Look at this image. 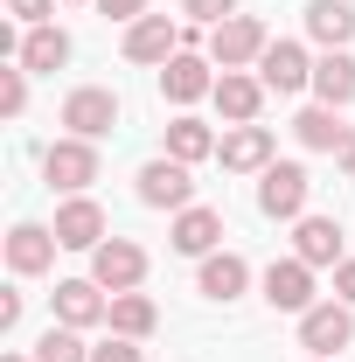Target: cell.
I'll return each mask as SVG.
<instances>
[{
	"instance_id": "26",
	"label": "cell",
	"mask_w": 355,
	"mask_h": 362,
	"mask_svg": "<svg viewBox=\"0 0 355 362\" xmlns=\"http://www.w3.org/2000/svg\"><path fill=\"white\" fill-rule=\"evenodd\" d=\"M35 362H91V349H84V327H49L42 341H35Z\"/></svg>"
},
{
	"instance_id": "14",
	"label": "cell",
	"mask_w": 355,
	"mask_h": 362,
	"mask_svg": "<svg viewBox=\"0 0 355 362\" xmlns=\"http://www.w3.org/2000/svg\"><path fill=\"white\" fill-rule=\"evenodd\" d=\"M216 160L230 175H265L272 168V133L265 126H230V133L216 139Z\"/></svg>"
},
{
	"instance_id": "28",
	"label": "cell",
	"mask_w": 355,
	"mask_h": 362,
	"mask_svg": "<svg viewBox=\"0 0 355 362\" xmlns=\"http://www.w3.org/2000/svg\"><path fill=\"white\" fill-rule=\"evenodd\" d=\"M91 362H146V349L126 341V334H112V341H98V349H91Z\"/></svg>"
},
{
	"instance_id": "34",
	"label": "cell",
	"mask_w": 355,
	"mask_h": 362,
	"mask_svg": "<svg viewBox=\"0 0 355 362\" xmlns=\"http://www.w3.org/2000/svg\"><path fill=\"white\" fill-rule=\"evenodd\" d=\"M334 160H342V175H349V181H355V133H349V139H342V153H334Z\"/></svg>"
},
{
	"instance_id": "1",
	"label": "cell",
	"mask_w": 355,
	"mask_h": 362,
	"mask_svg": "<svg viewBox=\"0 0 355 362\" xmlns=\"http://www.w3.org/2000/svg\"><path fill=\"white\" fill-rule=\"evenodd\" d=\"M265 49H272V35H265L258 14H230V21L209 28V63H216V70H251Z\"/></svg>"
},
{
	"instance_id": "6",
	"label": "cell",
	"mask_w": 355,
	"mask_h": 362,
	"mask_svg": "<svg viewBox=\"0 0 355 362\" xmlns=\"http://www.w3.org/2000/svg\"><path fill=\"white\" fill-rule=\"evenodd\" d=\"M42 175H49V188H63V195H84L91 181H98V139H56L42 153Z\"/></svg>"
},
{
	"instance_id": "4",
	"label": "cell",
	"mask_w": 355,
	"mask_h": 362,
	"mask_svg": "<svg viewBox=\"0 0 355 362\" xmlns=\"http://www.w3.org/2000/svg\"><path fill=\"white\" fill-rule=\"evenodd\" d=\"M91 279H98L105 293H139V279H146V251H139L133 237H105V244L91 251Z\"/></svg>"
},
{
	"instance_id": "20",
	"label": "cell",
	"mask_w": 355,
	"mask_h": 362,
	"mask_svg": "<svg viewBox=\"0 0 355 362\" xmlns=\"http://www.w3.org/2000/svg\"><path fill=\"white\" fill-rule=\"evenodd\" d=\"M216 237H223V216H216V209H202V202L175 209V251H181V258H209Z\"/></svg>"
},
{
	"instance_id": "31",
	"label": "cell",
	"mask_w": 355,
	"mask_h": 362,
	"mask_svg": "<svg viewBox=\"0 0 355 362\" xmlns=\"http://www.w3.org/2000/svg\"><path fill=\"white\" fill-rule=\"evenodd\" d=\"M49 7H56V0H7V14H14V21H28V28H42Z\"/></svg>"
},
{
	"instance_id": "12",
	"label": "cell",
	"mask_w": 355,
	"mask_h": 362,
	"mask_svg": "<svg viewBox=\"0 0 355 362\" xmlns=\"http://www.w3.org/2000/svg\"><path fill=\"white\" fill-rule=\"evenodd\" d=\"M258 77H265V90H279V98H293V90L313 84V56L300 42H272L265 56H258Z\"/></svg>"
},
{
	"instance_id": "21",
	"label": "cell",
	"mask_w": 355,
	"mask_h": 362,
	"mask_svg": "<svg viewBox=\"0 0 355 362\" xmlns=\"http://www.w3.org/2000/svg\"><path fill=\"white\" fill-rule=\"evenodd\" d=\"M355 126H342V112L334 105H307L300 119H293V139L307 146V153H342V139H349Z\"/></svg>"
},
{
	"instance_id": "3",
	"label": "cell",
	"mask_w": 355,
	"mask_h": 362,
	"mask_svg": "<svg viewBox=\"0 0 355 362\" xmlns=\"http://www.w3.org/2000/svg\"><path fill=\"white\" fill-rule=\"evenodd\" d=\"M349 341H355V307L313 300L307 314H300V349H307V356H342Z\"/></svg>"
},
{
	"instance_id": "22",
	"label": "cell",
	"mask_w": 355,
	"mask_h": 362,
	"mask_svg": "<svg viewBox=\"0 0 355 362\" xmlns=\"http://www.w3.org/2000/svg\"><path fill=\"white\" fill-rule=\"evenodd\" d=\"M313 98L334 105V112L355 105V56H349V49H327V56L313 63Z\"/></svg>"
},
{
	"instance_id": "35",
	"label": "cell",
	"mask_w": 355,
	"mask_h": 362,
	"mask_svg": "<svg viewBox=\"0 0 355 362\" xmlns=\"http://www.w3.org/2000/svg\"><path fill=\"white\" fill-rule=\"evenodd\" d=\"M0 362H35V356H0Z\"/></svg>"
},
{
	"instance_id": "16",
	"label": "cell",
	"mask_w": 355,
	"mask_h": 362,
	"mask_svg": "<svg viewBox=\"0 0 355 362\" xmlns=\"http://www.w3.org/2000/svg\"><path fill=\"white\" fill-rule=\"evenodd\" d=\"M181 49V28L168 14H139L133 28H126V63H168Z\"/></svg>"
},
{
	"instance_id": "19",
	"label": "cell",
	"mask_w": 355,
	"mask_h": 362,
	"mask_svg": "<svg viewBox=\"0 0 355 362\" xmlns=\"http://www.w3.org/2000/svg\"><path fill=\"white\" fill-rule=\"evenodd\" d=\"M293 258H307L313 272L342 265V223H334V216H300V223H293Z\"/></svg>"
},
{
	"instance_id": "10",
	"label": "cell",
	"mask_w": 355,
	"mask_h": 362,
	"mask_svg": "<svg viewBox=\"0 0 355 362\" xmlns=\"http://www.w3.org/2000/svg\"><path fill=\"white\" fill-rule=\"evenodd\" d=\"M216 63L209 56H195V49H175L168 63H161V98H175V105H195V98H209L216 77H209Z\"/></svg>"
},
{
	"instance_id": "18",
	"label": "cell",
	"mask_w": 355,
	"mask_h": 362,
	"mask_svg": "<svg viewBox=\"0 0 355 362\" xmlns=\"http://www.w3.org/2000/svg\"><path fill=\"white\" fill-rule=\"evenodd\" d=\"M14 63H21L28 77H49V70H63V63H70V35H63L56 21H42V28H28V35H21Z\"/></svg>"
},
{
	"instance_id": "7",
	"label": "cell",
	"mask_w": 355,
	"mask_h": 362,
	"mask_svg": "<svg viewBox=\"0 0 355 362\" xmlns=\"http://www.w3.org/2000/svg\"><path fill=\"white\" fill-rule=\"evenodd\" d=\"M139 202L146 209H188L195 202V181H188V160H146L139 168Z\"/></svg>"
},
{
	"instance_id": "33",
	"label": "cell",
	"mask_w": 355,
	"mask_h": 362,
	"mask_svg": "<svg viewBox=\"0 0 355 362\" xmlns=\"http://www.w3.org/2000/svg\"><path fill=\"white\" fill-rule=\"evenodd\" d=\"M0 327H21V293H0Z\"/></svg>"
},
{
	"instance_id": "9",
	"label": "cell",
	"mask_w": 355,
	"mask_h": 362,
	"mask_svg": "<svg viewBox=\"0 0 355 362\" xmlns=\"http://www.w3.org/2000/svg\"><path fill=\"white\" fill-rule=\"evenodd\" d=\"M265 300H272V314H307L313 307V265L307 258H272L265 265Z\"/></svg>"
},
{
	"instance_id": "15",
	"label": "cell",
	"mask_w": 355,
	"mask_h": 362,
	"mask_svg": "<svg viewBox=\"0 0 355 362\" xmlns=\"http://www.w3.org/2000/svg\"><path fill=\"white\" fill-rule=\"evenodd\" d=\"M56 230H42V223H14L7 230V265H14V279H35V272H49L56 265Z\"/></svg>"
},
{
	"instance_id": "23",
	"label": "cell",
	"mask_w": 355,
	"mask_h": 362,
	"mask_svg": "<svg viewBox=\"0 0 355 362\" xmlns=\"http://www.w3.org/2000/svg\"><path fill=\"white\" fill-rule=\"evenodd\" d=\"M307 35L320 49H349L355 42V7L349 0H307Z\"/></svg>"
},
{
	"instance_id": "25",
	"label": "cell",
	"mask_w": 355,
	"mask_h": 362,
	"mask_svg": "<svg viewBox=\"0 0 355 362\" xmlns=\"http://www.w3.org/2000/svg\"><path fill=\"white\" fill-rule=\"evenodd\" d=\"M209 153H216V133L181 112L175 126H168V160H188V168H195V160H209Z\"/></svg>"
},
{
	"instance_id": "17",
	"label": "cell",
	"mask_w": 355,
	"mask_h": 362,
	"mask_svg": "<svg viewBox=\"0 0 355 362\" xmlns=\"http://www.w3.org/2000/svg\"><path fill=\"white\" fill-rule=\"evenodd\" d=\"M244 286H251V265H244L237 251H209L202 272H195V293H202V300H223V307H230Z\"/></svg>"
},
{
	"instance_id": "32",
	"label": "cell",
	"mask_w": 355,
	"mask_h": 362,
	"mask_svg": "<svg viewBox=\"0 0 355 362\" xmlns=\"http://www.w3.org/2000/svg\"><path fill=\"white\" fill-rule=\"evenodd\" d=\"M334 300H342V307H355V258H342V265H334Z\"/></svg>"
},
{
	"instance_id": "13",
	"label": "cell",
	"mask_w": 355,
	"mask_h": 362,
	"mask_svg": "<svg viewBox=\"0 0 355 362\" xmlns=\"http://www.w3.org/2000/svg\"><path fill=\"white\" fill-rule=\"evenodd\" d=\"M216 112L230 126H258V105H265V77H251V70H223L216 77Z\"/></svg>"
},
{
	"instance_id": "27",
	"label": "cell",
	"mask_w": 355,
	"mask_h": 362,
	"mask_svg": "<svg viewBox=\"0 0 355 362\" xmlns=\"http://www.w3.org/2000/svg\"><path fill=\"white\" fill-rule=\"evenodd\" d=\"M0 112H7V119H21V112H28V70H21V63H14V70H0Z\"/></svg>"
},
{
	"instance_id": "36",
	"label": "cell",
	"mask_w": 355,
	"mask_h": 362,
	"mask_svg": "<svg viewBox=\"0 0 355 362\" xmlns=\"http://www.w3.org/2000/svg\"><path fill=\"white\" fill-rule=\"evenodd\" d=\"M70 7H84V0H70Z\"/></svg>"
},
{
	"instance_id": "11",
	"label": "cell",
	"mask_w": 355,
	"mask_h": 362,
	"mask_svg": "<svg viewBox=\"0 0 355 362\" xmlns=\"http://www.w3.org/2000/svg\"><path fill=\"white\" fill-rule=\"evenodd\" d=\"M56 244H63V251H98V244H105V209H98V202H91V195H70V202H63V209H56Z\"/></svg>"
},
{
	"instance_id": "2",
	"label": "cell",
	"mask_w": 355,
	"mask_h": 362,
	"mask_svg": "<svg viewBox=\"0 0 355 362\" xmlns=\"http://www.w3.org/2000/svg\"><path fill=\"white\" fill-rule=\"evenodd\" d=\"M307 195H313V175L300 160H272L265 175H258V209H265V216L300 223V216H307Z\"/></svg>"
},
{
	"instance_id": "30",
	"label": "cell",
	"mask_w": 355,
	"mask_h": 362,
	"mask_svg": "<svg viewBox=\"0 0 355 362\" xmlns=\"http://www.w3.org/2000/svg\"><path fill=\"white\" fill-rule=\"evenodd\" d=\"M91 7H98L105 21H126V28H133L139 14H146V0H91Z\"/></svg>"
},
{
	"instance_id": "8",
	"label": "cell",
	"mask_w": 355,
	"mask_h": 362,
	"mask_svg": "<svg viewBox=\"0 0 355 362\" xmlns=\"http://www.w3.org/2000/svg\"><path fill=\"white\" fill-rule=\"evenodd\" d=\"M56 320L63 327H98V320H112V293L98 286V279H56Z\"/></svg>"
},
{
	"instance_id": "29",
	"label": "cell",
	"mask_w": 355,
	"mask_h": 362,
	"mask_svg": "<svg viewBox=\"0 0 355 362\" xmlns=\"http://www.w3.org/2000/svg\"><path fill=\"white\" fill-rule=\"evenodd\" d=\"M181 14H195L202 28H216V21H230V14H237V0H181Z\"/></svg>"
},
{
	"instance_id": "5",
	"label": "cell",
	"mask_w": 355,
	"mask_h": 362,
	"mask_svg": "<svg viewBox=\"0 0 355 362\" xmlns=\"http://www.w3.org/2000/svg\"><path fill=\"white\" fill-rule=\"evenodd\" d=\"M63 126H70V139H105L119 126V98L105 84H77L63 98Z\"/></svg>"
},
{
	"instance_id": "24",
	"label": "cell",
	"mask_w": 355,
	"mask_h": 362,
	"mask_svg": "<svg viewBox=\"0 0 355 362\" xmlns=\"http://www.w3.org/2000/svg\"><path fill=\"white\" fill-rule=\"evenodd\" d=\"M161 327V307L146 300V293H112V334H126V341H146Z\"/></svg>"
}]
</instances>
